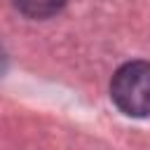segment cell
<instances>
[{"mask_svg": "<svg viewBox=\"0 0 150 150\" xmlns=\"http://www.w3.org/2000/svg\"><path fill=\"white\" fill-rule=\"evenodd\" d=\"M110 98L124 115L148 117L150 115V63L148 61L124 63L112 75Z\"/></svg>", "mask_w": 150, "mask_h": 150, "instance_id": "cell-1", "label": "cell"}, {"mask_svg": "<svg viewBox=\"0 0 150 150\" xmlns=\"http://www.w3.org/2000/svg\"><path fill=\"white\" fill-rule=\"evenodd\" d=\"M14 5L28 19H47L61 12L66 0H14Z\"/></svg>", "mask_w": 150, "mask_h": 150, "instance_id": "cell-2", "label": "cell"}]
</instances>
